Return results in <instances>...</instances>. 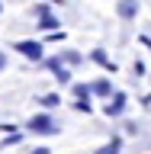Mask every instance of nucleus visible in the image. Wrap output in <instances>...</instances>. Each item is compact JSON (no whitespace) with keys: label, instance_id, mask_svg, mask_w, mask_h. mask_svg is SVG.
Returning <instances> with one entry per match:
<instances>
[{"label":"nucleus","instance_id":"f257e3e1","mask_svg":"<svg viewBox=\"0 0 151 154\" xmlns=\"http://www.w3.org/2000/svg\"><path fill=\"white\" fill-rule=\"evenodd\" d=\"M26 128L32 135H42V138H48V135H58L61 132V122H58L55 116H48V112H39V116H32L26 122Z\"/></svg>","mask_w":151,"mask_h":154},{"label":"nucleus","instance_id":"f03ea898","mask_svg":"<svg viewBox=\"0 0 151 154\" xmlns=\"http://www.w3.org/2000/svg\"><path fill=\"white\" fill-rule=\"evenodd\" d=\"M23 58H29V61H42V42H32V38H23V42H16L13 45Z\"/></svg>","mask_w":151,"mask_h":154},{"label":"nucleus","instance_id":"7ed1b4c3","mask_svg":"<svg viewBox=\"0 0 151 154\" xmlns=\"http://www.w3.org/2000/svg\"><path fill=\"white\" fill-rule=\"evenodd\" d=\"M45 67L58 77V84H71V64H64L61 58H48V61H45Z\"/></svg>","mask_w":151,"mask_h":154},{"label":"nucleus","instance_id":"20e7f679","mask_svg":"<svg viewBox=\"0 0 151 154\" xmlns=\"http://www.w3.org/2000/svg\"><path fill=\"white\" fill-rule=\"evenodd\" d=\"M103 112L109 116V119H119V116L125 112V93H113V96H109V103L103 106Z\"/></svg>","mask_w":151,"mask_h":154},{"label":"nucleus","instance_id":"39448f33","mask_svg":"<svg viewBox=\"0 0 151 154\" xmlns=\"http://www.w3.org/2000/svg\"><path fill=\"white\" fill-rule=\"evenodd\" d=\"M116 13H119V19H135L138 16V0H119Z\"/></svg>","mask_w":151,"mask_h":154},{"label":"nucleus","instance_id":"423d86ee","mask_svg":"<svg viewBox=\"0 0 151 154\" xmlns=\"http://www.w3.org/2000/svg\"><path fill=\"white\" fill-rule=\"evenodd\" d=\"M36 16H39V26H42V29H55L58 26V19L52 16V10H48L45 3H39V7H36Z\"/></svg>","mask_w":151,"mask_h":154},{"label":"nucleus","instance_id":"0eeeda50","mask_svg":"<svg viewBox=\"0 0 151 154\" xmlns=\"http://www.w3.org/2000/svg\"><path fill=\"white\" fill-rule=\"evenodd\" d=\"M90 90H93V96H113V84H109L106 77L93 80V84H90Z\"/></svg>","mask_w":151,"mask_h":154},{"label":"nucleus","instance_id":"6e6552de","mask_svg":"<svg viewBox=\"0 0 151 154\" xmlns=\"http://www.w3.org/2000/svg\"><path fill=\"white\" fill-rule=\"evenodd\" d=\"M90 58H93L96 64H103L106 71H116V64L109 61V58H106V51H103V48H96V51H90Z\"/></svg>","mask_w":151,"mask_h":154},{"label":"nucleus","instance_id":"1a4fd4ad","mask_svg":"<svg viewBox=\"0 0 151 154\" xmlns=\"http://www.w3.org/2000/svg\"><path fill=\"white\" fill-rule=\"evenodd\" d=\"M58 58H61L64 64H71V67H77V64H80V61H84V55H80V51H61V55H58Z\"/></svg>","mask_w":151,"mask_h":154},{"label":"nucleus","instance_id":"9d476101","mask_svg":"<svg viewBox=\"0 0 151 154\" xmlns=\"http://www.w3.org/2000/svg\"><path fill=\"white\" fill-rule=\"evenodd\" d=\"M119 151H122V138H113V141H109V144H103L96 154H119Z\"/></svg>","mask_w":151,"mask_h":154},{"label":"nucleus","instance_id":"9b49d317","mask_svg":"<svg viewBox=\"0 0 151 154\" xmlns=\"http://www.w3.org/2000/svg\"><path fill=\"white\" fill-rule=\"evenodd\" d=\"M74 96H77V100H90V96H93L90 84H74Z\"/></svg>","mask_w":151,"mask_h":154},{"label":"nucleus","instance_id":"f8f14e48","mask_svg":"<svg viewBox=\"0 0 151 154\" xmlns=\"http://www.w3.org/2000/svg\"><path fill=\"white\" fill-rule=\"evenodd\" d=\"M39 103H42V106H48V109H52V106H58V103H61V96H55V93H45V96H42V100H39Z\"/></svg>","mask_w":151,"mask_h":154},{"label":"nucleus","instance_id":"ddd939ff","mask_svg":"<svg viewBox=\"0 0 151 154\" xmlns=\"http://www.w3.org/2000/svg\"><path fill=\"white\" fill-rule=\"evenodd\" d=\"M19 141H23V135H19V132H10L0 144H3V148H10V144H19Z\"/></svg>","mask_w":151,"mask_h":154},{"label":"nucleus","instance_id":"4468645a","mask_svg":"<svg viewBox=\"0 0 151 154\" xmlns=\"http://www.w3.org/2000/svg\"><path fill=\"white\" fill-rule=\"evenodd\" d=\"M74 109H77V112H90V100H77Z\"/></svg>","mask_w":151,"mask_h":154},{"label":"nucleus","instance_id":"2eb2a0df","mask_svg":"<svg viewBox=\"0 0 151 154\" xmlns=\"http://www.w3.org/2000/svg\"><path fill=\"white\" fill-rule=\"evenodd\" d=\"M26 154H52L48 148H32V151H26Z\"/></svg>","mask_w":151,"mask_h":154},{"label":"nucleus","instance_id":"dca6fc26","mask_svg":"<svg viewBox=\"0 0 151 154\" xmlns=\"http://www.w3.org/2000/svg\"><path fill=\"white\" fill-rule=\"evenodd\" d=\"M0 71H7V51H0Z\"/></svg>","mask_w":151,"mask_h":154},{"label":"nucleus","instance_id":"f3484780","mask_svg":"<svg viewBox=\"0 0 151 154\" xmlns=\"http://www.w3.org/2000/svg\"><path fill=\"white\" fill-rule=\"evenodd\" d=\"M0 13H3V3H0Z\"/></svg>","mask_w":151,"mask_h":154}]
</instances>
